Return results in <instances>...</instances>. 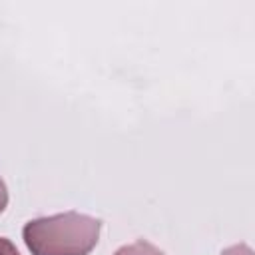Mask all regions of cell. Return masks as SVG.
<instances>
[{
	"mask_svg": "<svg viewBox=\"0 0 255 255\" xmlns=\"http://www.w3.org/2000/svg\"><path fill=\"white\" fill-rule=\"evenodd\" d=\"M100 227L96 217L66 211L28 221L22 237L32 255H88L98 243Z\"/></svg>",
	"mask_w": 255,
	"mask_h": 255,
	"instance_id": "obj_1",
	"label": "cell"
},
{
	"mask_svg": "<svg viewBox=\"0 0 255 255\" xmlns=\"http://www.w3.org/2000/svg\"><path fill=\"white\" fill-rule=\"evenodd\" d=\"M114 255H165L163 251H159L155 245H151L149 241H135V243H129V245H124L120 247Z\"/></svg>",
	"mask_w": 255,
	"mask_h": 255,
	"instance_id": "obj_2",
	"label": "cell"
},
{
	"mask_svg": "<svg viewBox=\"0 0 255 255\" xmlns=\"http://www.w3.org/2000/svg\"><path fill=\"white\" fill-rule=\"evenodd\" d=\"M221 255H253V251H251L249 245H245V243H237V245L227 247Z\"/></svg>",
	"mask_w": 255,
	"mask_h": 255,
	"instance_id": "obj_3",
	"label": "cell"
},
{
	"mask_svg": "<svg viewBox=\"0 0 255 255\" xmlns=\"http://www.w3.org/2000/svg\"><path fill=\"white\" fill-rule=\"evenodd\" d=\"M0 255H20V253H18V249L12 245L10 239L0 237Z\"/></svg>",
	"mask_w": 255,
	"mask_h": 255,
	"instance_id": "obj_4",
	"label": "cell"
},
{
	"mask_svg": "<svg viewBox=\"0 0 255 255\" xmlns=\"http://www.w3.org/2000/svg\"><path fill=\"white\" fill-rule=\"evenodd\" d=\"M6 203H8V189H6V183L0 179V213L6 209Z\"/></svg>",
	"mask_w": 255,
	"mask_h": 255,
	"instance_id": "obj_5",
	"label": "cell"
}]
</instances>
